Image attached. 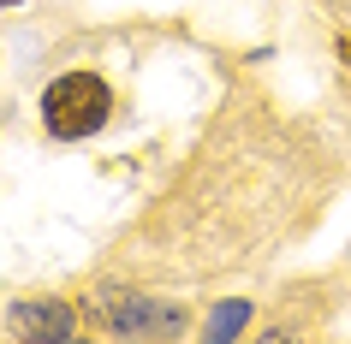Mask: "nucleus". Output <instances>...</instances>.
Instances as JSON below:
<instances>
[{"label": "nucleus", "mask_w": 351, "mask_h": 344, "mask_svg": "<svg viewBox=\"0 0 351 344\" xmlns=\"http://www.w3.org/2000/svg\"><path fill=\"white\" fill-rule=\"evenodd\" d=\"M12 326H19V332H36V339H72V321H66L60 308H42V303L19 308V315H12Z\"/></svg>", "instance_id": "7ed1b4c3"}, {"label": "nucleus", "mask_w": 351, "mask_h": 344, "mask_svg": "<svg viewBox=\"0 0 351 344\" xmlns=\"http://www.w3.org/2000/svg\"><path fill=\"white\" fill-rule=\"evenodd\" d=\"M108 315H113V326H125V332H143V326H179V308L167 315V308H149V303H137V297L113 303Z\"/></svg>", "instance_id": "f03ea898"}, {"label": "nucleus", "mask_w": 351, "mask_h": 344, "mask_svg": "<svg viewBox=\"0 0 351 344\" xmlns=\"http://www.w3.org/2000/svg\"><path fill=\"white\" fill-rule=\"evenodd\" d=\"M0 6H12V0H0Z\"/></svg>", "instance_id": "20e7f679"}, {"label": "nucleus", "mask_w": 351, "mask_h": 344, "mask_svg": "<svg viewBox=\"0 0 351 344\" xmlns=\"http://www.w3.org/2000/svg\"><path fill=\"white\" fill-rule=\"evenodd\" d=\"M108 113H113V95L95 72H66L42 95V119L54 137H90V131L108 125Z\"/></svg>", "instance_id": "f257e3e1"}]
</instances>
